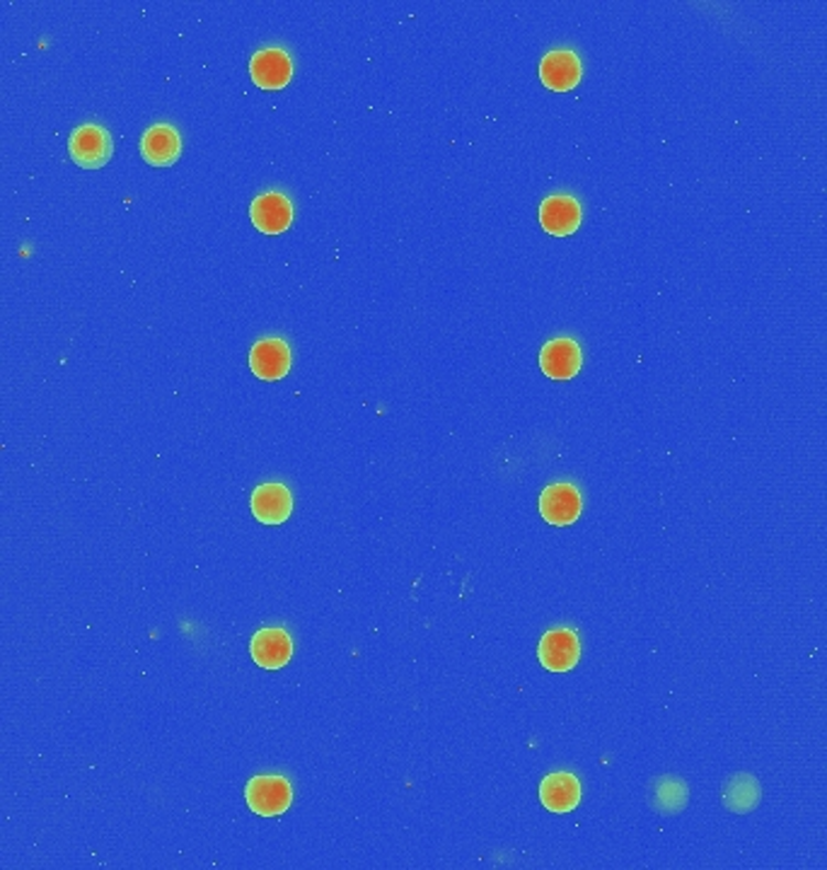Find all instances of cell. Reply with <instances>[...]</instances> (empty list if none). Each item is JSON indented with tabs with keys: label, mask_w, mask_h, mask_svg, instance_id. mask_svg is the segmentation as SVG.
Wrapping results in <instances>:
<instances>
[{
	"label": "cell",
	"mask_w": 827,
	"mask_h": 870,
	"mask_svg": "<svg viewBox=\"0 0 827 870\" xmlns=\"http://www.w3.org/2000/svg\"><path fill=\"white\" fill-rule=\"evenodd\" d=\"M245 801L249 810L261 817H279L293 803L291 781L279 774L255 776L245 788Z\"/></svg>",
	"instance_id": "obj_1"
},
{
	"label": "cell",
	"mask_w": 827,
	"mask_h": 870,
	"mask_svg": "<svg viewBox=\"0 0 827 870\" xmlns=\"http://www.w3.org/2000/svg\"><path fill=\"white\" fill-rule=\"evenodd\" d=\"M537 658L549 673H569L581 660L579 634L569 626L549 629L537 646Z\"/></svg>",
	"instance_id": "obj_2"
},
{
	"label": "cell",
	"mask_w": 827,
	"mask_h": 870,
	"mask_svg": "<svg viewBox=\"0 0 827 870\" xmlns=\"http://www.w3.org/2000/svg\"><path fill=\"white\" fill-rule=\"evenodd\" d=\"M111 136L105 126L83 123L68 138V153L85 170H97L111 158Z\"/></svg>",
	"instance_id": "obj_3"
},
{
	"label": "cell",
	"mask_w": 827,
	"mask_h": 870,
	"mask_svg": "<svg viewBox=\"0 0 827 870\" xmlns=\"http://www.w3.org/2000/svg\"><path fill=\"white\" fill-rule=\"evenodd\" d=\"M581 511H583L581 491L571 482L549 484L540 494V513L549 525L567 527L579 520Z\"/></svg>",
	"instance_id": "obj_4"
},
{
	"label": "cell",
	"mask_w": 827,
	"mask_h": 870,
	"mask_svg": "<svg viewBox=\"0 0 827 870\" xmlns=\"http://www.w3.org/2000/svg\"><path fill=\"white\" fill-rule=\"evenodd\" d=\"M249 75L261 90H281L293 78V58L281 46H267L249 61Z\"/></svg>",
	"instance_id": "obj_5"
},
{
	"label": "cell",
	"mask_w": 827,
	"mask_h": 870,
	"mask_svg": "<svg viewBox=\"0 0 827 870\" xmlns=\"http://www.w3.org/2000/svg\"><path fill=\"white\" fill-rule=\"evenodd\" d=\"M249 218H253L255 228L265 235H279L291 228L293 223V201L283 192H265L259 194L253 206H249Z\"/></svg>",
	"instance_id": "obj_6"
},
{
	"label": "cell",
	"mask_w": 827,
	"mask_h": 870,
	"mask_svg": "<svg viewBox=\"0 0 827 870\" xmlns=\"http://www.w3.org/2000/svg\"><path fill=\"white\" fill-rule=\"evenodd\" d=\"M583 353L571 336H557L540 351V368L551 380H571L581 373Z\"/></svg>",
	"instance_id": "obj_7"
},
{
	"label": "cell",
	"mask_w": 827,
	"mask_h": 870,
	"mask_svg": "<svg viewBox=\"0 0 827 870\" xmlns=\"http://www.w3.org/2000/svg\"><path fill=\"white\" fill-rule=\"evenodd\" d=\"M291 348L281 336H267L249 351V368L259 377V380H281L291 370Z\"/></svg>",
	"instance_id": "obj_8"
},
{
	"label": "cell",
	"mask_w": 827,
	"mask_h": 870,
	"mask_svg": "<svg viewBox=\"0 0 827 870\" xmlns=\"http://www.w3.org/2000/svg\"><path fill=\"white\" fill-rule=\"evenodd\" d=\"M583 78V63L573 49H555L540 63V80L555 93H569Z\"/></svg>",
	"instance_id": "obj_9"
},
{
	"label": "cell",
	"mask_w": 827,
	"mask_h": 870,
	"mask_svg": "<svg viewBox=\"0 0 827 870\" xmlns=\"http://www.w3.org/2000/svg\"><path fill=\"white\" fill-rule=\"evenodd\" d=\"M583 218L581 204L571 194H551L540 204L543 228L555 237H569L579 230Z\"/></svg>",
	"instance_id": "obj_10"
},
{
	"label": "cell",
	"mask_w": 827,
	"mask_h": 870,
	"mask_svg": "<svg viewBox=\"0 0 827 870\" xmlns=\"http://www.w3.org/2000/svg\"><path fill=\"white\" fill-rule=\"evenodd\" d=\"M249 653H253V660L259 667L279 670V667H286L293 658V638L288 636L286 629L281 626L261 629V632L255 634L253 643H249Z\"/></svg>",
	"instance_id": "obj_11"
},
{
	"label": "cell",
	"mask_w": 827,
	"mask_h": 870,
	"mask_svg": "<svg viewBox=\"0 0 827 870\" xmlns=\"http://www.w3.org/2000/svg\"><path fill=\"white\" fill-rule=\"evenodd\" d=\"M253 513L259 523L281 525L293 513V494L281 482H267L253 494Z\"/></svg>",
	"instance_id": "obj_12"
},
{
	"label": "cell",
	"mask_w": 827,
	"mask_h": 870,
	"mask_svg": "<svg viewBox=\"0 0 827 870\" xmlns=\"http://www.w3.org/2000/svg\"><path fill=\"white\" fill-rule=\"evenodd\" d=\"M540 801L549 813L567 815L581 803V781L571 772H555L543 778Z\"/></svg>",
	"instance_id": "obj_13"
},
{
	"label": "cell",
	"mask_w": 827,
	"mask_h": 870,
	"mask_svg": "<svg viewBox=\"0 0 827 870\" xmlns=\"http://www.w3.org/2000/svg\"><path fill=\"white\" fill-rule=\"evenodd\" d=\"M141 153L150 165H172L182 153V138L170 123H153L148 126L141 138Z\"/></svg>",
	"instance_id": "obj_14"
},
{
	"label": "cell",
	"mask_w": 827,
	"mask_h": 870,
	"mask_svg": "<svg viewBox=\"0 0 827 870\" xmlns=\"http://www.w3.org/2000/svg\"><path fill=\"white\" fill-rule=\"evenodd\" d=\"M760 796H762L760 781L753 774H735L726 781L723 786V805L738 815L755 810Z\"/></svg>",
	"instance_id": "obj_15"
},
{
	"label": "cell",
	"mask_w": 827,
	"mask_h": 870,
	"mask_svg": "<svg viewBox=\"0 0 827 870\" xmlns=\"http://www.w3.org/2000/svg\"><path fill=\"white\" fill-rule=\"evenodd\" d=\"M687 784L678 776H660L651 788V805L660 815H678L687 805Z\"/></svg>",
	"instance_id": "obj_16"
}]
</instances>
